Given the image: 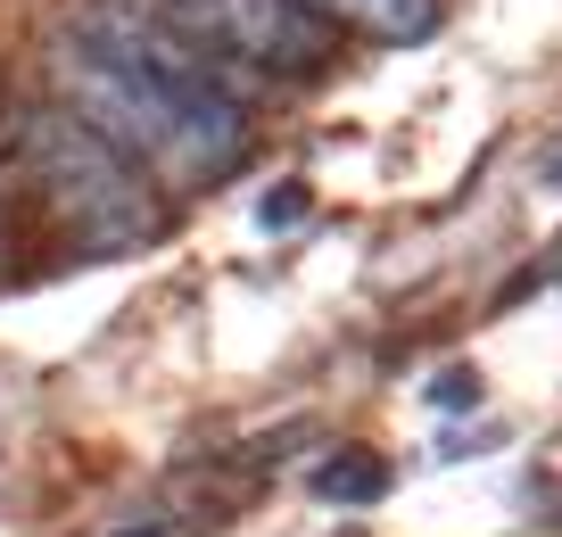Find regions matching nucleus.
I'll list each match as a JSON object with an SVG mask.
<instances>
[{
    "label": "nucleus",
    "mask_w": 562,
    "mask_h": 537,
    "mask_svg": "<svg viewBox=\"0 0 562 537\" xmlns=\"http://www.w3.org/2000/svg\"><path fill=\"white\" fill-rule=\"evenodd\" d=\"M306 18L348 25L364 42H430L439 34V0H299Z\"/></svg>",
    "instance_id": "obj_4"
},
{
    "label": "nucleus",
    "mask_w": 562,
    "mask_h": 537,
    "mask_svg": "<svg viewBox=\"0 0 562 537\" xmlns=\"http://www.w3.org/2000/svg\"><path fill=\"white\" fill-rule=\"evenodd\" d=\"M158 9L232 75H306L331 58V25L306 18L299 0H158Z\"/></svg>",
    "instance_id": "obj_3"
},
{
    "label": "nucleus",
    "mask_w": 562,
    "mask_h": 537,
    "mask_svg": "<svg viewBox=\"0 0 562 537\" xmlns=\"http://www.w3.org/2000/svg\"><path fill=\"white\" fill-rule=\"evenodd\" d=\"M315 496L323 504H381L389 496V463L364 455V447H348V455H331V463L315 471Z\"/></svg>",
    "instance_id": "obj_5"
},
{
    "label": "nucleus",
    "mask_w": 562,
    "mask_h": 537,
    "mask_svg": "<svg viewBox=\"0 0 562 537\" xmlns=\"http://www.w3.org/2000/svg\"><path fill=\"white\" fill-rule=\"evenodd\" d=\"M25 174L42 182V199H50V215L75 232V248H91V257H133V248L158 240L166 208L158 191H149V174L133 166V157L116 149V141H100L75 108H25Z\"/></svg>",
    "instance_id": "obj_2"
},
{
    "label": "nucleus",
    "mask_w": 562,
    "mask_h": 537,
    "mask_svg": "<svg viewBox=\"0 0 562 537\" xmlns=\"http://www.w3.org/2000/svg\"><path fill=\"white\" fill-rule=\"evenodd\" d=\"M546 182H562V149H554V157H546Z\"/></svg>",
    "instance_id": "obj_8"
},
{
    "label": "nucleus",
    "mask_w": 562,
    "mask_h": 537,
    "mask_svg": "<svg viewBox=\"0 0 562 537\" xmlns=\"http://www.w3.org/2000/svg\"><path fill=\"white\" fill-rule=\"evenodd\" d=\"M50 75H58V108H75L100 141H116L140 174H166L175 191L224 182V174L240 166V149H248V108L215 100V91L158 83V75L91 51L67 25H58V42H50Z\"/></svg>",
    "instance_id": "obj_1"
},
{
    "label": "nucleus",
    "mask_w": 562,
    "mask_h": 537,
    "mask_svg": "<svg viewBox=\"0 0 562 537\" xmlns=\"http://www.w3.org/2000/svg\"><path fill=\"white\" fill-rule=\"evenodd\" d=\"M422 398H430V414H472V405H480V372L472 365H447Z\"/></svg>",
    "instance_id": "obj_6"
},
{
    "label": "nucleus",
    "mask_w": 562,
    "mask_h": 537,
    "mask_svg": "<svg viewBox=\"0 0 562 537\" xmlns=\"http://www.w3.org/2000/svg\"><path fill=\"white\" fill-rule=\"evenodd\" d=\"M306 208H315V199H306V182H273V191H265V208H257V224H265V232H290Z\"/></svg>",
    "instance_id": "obj_7"
}]
</instances>
